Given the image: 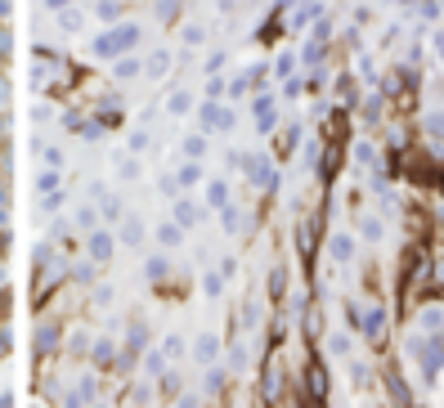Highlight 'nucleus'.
<instances>
[{
  "label": "nucleus",
  "instance_id": "cd10ccee",
  "mask_svg": "<svg viewBox=\"0 0 444 408\" xmlns=\"http://www.w3.org/2000/svg\"><path fill=\"white\" fill-rule=\"evenodd\" d=\"M296 144H301V126H288V130H283V140H278V148L288 153V148H296Z\"/></svg>",
  "mask_w": 444,
  "mask_h": 408
},
{
  "label": "nucleus",
  "instance_id": "9d476101",
  "mask_svg": "<svg viewBox=\"0 0 444 408\" xmlns=\"http://www.w3.org/2000/svg\"><path fill=\"white\" fill-rule=\"evenodd\" d=\"M328 252H332V261H350V256H354V238H350V233H332Z\"/></svg>",
  "mask_w": 444,
  "mask_h": 408
},
{
  "label": "nucleus",
  "instance_id": "a19ab883",
  "mask_svg": "<svg viewBox=\"0 0 444 408\" xmlns=\"http://www.w3.org/2000/svg\"><path fill=\"white\" fill-rule=\"evenodd\" d=\"M45 5H49V9H68V0H45Z\"/></svg>",
  "mask_w": 444,
  "mask_h": 408
},
{
  "label": "nucleus",
  "instance_id": "c756f323",
  "mask_svg": "<svg viewBox=\"0 0 444 408\" xmlns=\"http://www.w3.org/2000/svg\"><path fill=\"white\" fill-rule=\"evenodd\" d=\"M184 354V341L180 337H166V345H162V359H180Z\"/></svg>",
  "mask_w": 444,
  "mask_h": 408
},
{
  "label": "nucleus",
  "instance_id": "473e14b6",
  "mask_svg": "<svg viewBox=\"0 0 444 408\" xmlns=\"http://www.w3.org/2000/svg\"><path fill=\"white\" fill-rule=\"evenodd\" d=\"M175 9H180V0H157V14L162 18H175Z\"/></svg>",
  "mask_w": 444,
  "mask_h": 408
},
{
  "label": "nucleus",
  "instance_id": "f704fd0d",
  "mask_svg": "<svg viewBox=\"0 0 444 408\" xmlns=\"http://www.w3.org/2000/svg\"><path fill=\"white\" fill-rule=\"evenodd\" d=\"M99 197H104V193H99ZM104 216H108V220H117V216H121V202H113V197H104Z\"/></svg>",
  "mask_w": 444,
  "mask_h": 408
},
{
  "label": "nucleus",
  "instance_id": "aec40b11",
  "mask_svg": "<svg viewBox=\"0 0 444 408\" xmlns=\"http://www.w3.org/2000/svg\"><path fill=\"white\" fill-rule=\"evenodd\" d=\"M206 41V27L202 23H189V27H184V45H202Z\"/></svg>",
  "mask_w": 444,
  "mask_h": 408
},
{
  "label": "nucleus",
  "instance_id": "423d86ee",
  "mask_svg": "<svg viewBox=\"0 0 444 408\" xmlns=\"http://www.w3.org/2000/svg\"><path fill=\"white\" fill-rule=\"evenodd\" d=\"M233 193H229V180H206V206L220 211V206H229Z\"/></svg>",
  "mask_w": 444,
  "mask_h": 408
},
{
  "label": "nucleus",
  "instance_id": "0eeeda50",
  "mask_svg": "<svg viewBox=\"0 0 444 408\" xmlns=\"http://www.w3.org/2000/svg\"><path fill=\"white\" fill-rule=\"evenodd\" d=\"M140 72H144L140 54H121V58H113V77H117V81H135Z\"/></svg>",
  "mask_w": 444,
  "mask_h": 408
},
{
  "label": "nucleus",
  "instance_id": "9b49d317",
  "mask_svg": "<svg viewBox=\"0 0 444 408\" xmlns=\"http://www.w3.org/2000/svg\"><path fill=\"white\" fill-rule=\"evenodd\" d=\"M189 108H193V94H189V90H175V94L166 99V113H171V117H184Z\"/></svg>",
  "mask_w": 444,
  "mask_h": 408
},
{
  "label": "nucleus",
  "instance_id": "20e7f679",
  "mask_svg": "<svg viewBox=\"0 0 444 408\" xmlns=\"http://www.w3.org/2000/svg\"><path fill=\"white\" fill-rule=\"evenodd\" d=\"M90 256L94 261H113V229H90Z\"/></svg>",
  "mask_w": 444,
  "mask_h": 408
},
{
  "label": "nucleus",
  "instance_id": "a211bd4d",
  "mask_svg": "<svg viewBox=\"0 0 444 408\" xmlns=\"http://www.w3.org/2000/svg\"><path fill=\"white\" fill-rule=\"evenodd\" d=\"M166 68H171V54L162 49V54H153V63H148L144 72H148V77H166Z\"/></svg>",
  "mask_w": 444,
  "mask_h": 408
},
{
  "label": "nucleus",
  "instance_id": "2eb2a0df",
  "mask_svg": "<svg viewBox=\"0 0 444 408\" xmlns=\"http://www.w3.org/2000/svg\"><path fill=\"white\" fill-rule=\"evenodd\" d=\"M121 242H126V247L144 242V225H140V220H126V225H121Z\"/></svg>",
  "mask_w": 444,
  "mask_h": 408
},
{
  "label": "nucleus",
  "instance_id": "7ed1b4c3",
  "mask_svg": "<svg viewBox=\"0 0 444 408\" xmlns=\"http://www.w3.org/2000/svg\"><path fill=\"white\" fill-rule=\"evenodd\" d=\"M252 113H256V130L261 135H274L278 126V94H256V104H252Z\"/></svg>",
  "mask_w": 444,
  "mask_h": 408
},
{
  "label": "nucleus",
  "instance_id": "ddd939ff",
  "mask_svg": "<svg viewBox=\"0 0 444 408\" xmlns=\"http://www.w3.org/2000/svg\"><path fill=\"white\" fill-rule=\"evenodd\" d=\"M99 23H104V27H117V23H121V5H113V0H99Z\"/></svg>",
  "mask_w": 444,
  "mask_h": 408
},
{
  "label": "nucleus",
  "instance_id": "72a5a7b5",
  "mask_svg": "<svg viewBox=\"0 0 444 408\" xmlns=\"http://www.w3.org/2000/svg\"><path fill=\"white\" fill-rule=\"evenodd\" d=\"M45 166L58 171V166H63V153H58V148H45Z\"/></svg>",
  "mask_w": 444,
  "mask_h": 408
},
{
  "label": "nucleus",
  "instance_id": "7c9ffc66",
  "mask_svg": "<svg viewBox=\"0 0 444 408\" xmlns=\"http://www.w3.org/2000/svg\"><path fill=\"white\" fill-rule=\"evenodd\" d=\"M354 157H359L364 166H373L377 162V153H373V144H354Z\"/></svg>",
  "mask_w": 444,
  "mask_h": 408
},
{
  "label": "nucleus",
  "instance_id": "b1692460",
  "mask_svg": "<svg viewBox=\"0 0 444 408\" xmlns=\"http://www.w3.org/2000/svg\"><path fill=\"white\" fill-rule=\"evenodd\" d=\"M220 94H225V77H211L206 81V104H220Z\"/></svg>",
  "mask_w": 444,
  "mask_h": 408
},
{
  "label": "nucleus",
  "instance_id": "412c9836",
  "mask_svg": "<svg viewBox=\"0 0 444 408\" xmlns=\"http://www.w3.org/2000/svg\"><path fill=\"white\" fill-rule=\"evenodd\" d=\"M305 94V81L301 77H288V81H283V99H301Z\"/></svg>",
  "mask_w": 444,
  "mask_h": 408
},
{
  "label": "nucleus",
  "instance_id": "c9c22d12",
  "mask_svg": "<svg viewBox=\"0 0 444 408\" xmlns=\"http://www.w3.org/2000/svg\"><path fill=\"white\" fill-rule=\"evenodd\" d=\"M130 148H135V153H144V148H148V135L135 130V135H130Z\"/></svg>",
  "mask_w": 444,
  "mask_h": 408
},
{
  "label": "nucleus",
  "instance_id": "f257e3e1",
  "mask_svg": "<svg viewBox=\"0 0 444 408\" xmlns=\"http://www.w3.org/2000/svg\"><path fill=\"white\" fill-rule=\"evenodd\" d=\"M140 41H144L140 23H117V27H108L104 36H94V58H121V54H130Z\"/></svg>",
  "mask_w": 444,
  "mask_h": 408
},
{
  "label": "nucleus",
  "instance_id": "4c0bfd02",
  "mask_svg": "<svg viewBox=\"0 0 444 408\" xmlns=\"http://www.w3.org/2000/svg\"><path fill=\"white\" fill-rule=\"evenodd\" d=\"M77 225H90L94 229V211H90V206H81V211H77Z\"/></svg>",
  "mask_w": 444,
  "mask_h": 408
},
{
  "label": "nucleus",
  "instance_id": "1a4fd4ad",
  "mask_svg": "<svg viewBox=\"0 0 444 408\" xmlns=\"http://www.w3.org/2000/svg\"><path fill=\"white\" fill-rule=\"evenodd\" d=\"M364 332L373 341H381V332H386V310H381V305H373V310L364 314Z\"/></svg>",
  "mask_w": 444,
  "mask_h": 408
},
{
  "label": "nucleus",
  "instance_id": "393cba45",
  "mask_svg": "<svg viewBox=\"0 0 444 408\" xmlns=\"http://www.w3.org/2000/svg\"><path fill=\"white\" fill-rule=\"evenodd\" d=\"M359 99V85H354V77H341V104H354Z\"/></svg>",
  "mask_w": 444,
  "mask_h": 408
},
{
  "label": "nucleus",
  "instance_id": "6e6552de",
  "mask_svg": "<svg viewBox=\"0 0 444 408\" xmlns=\"http://www.w3.org/2000/svg\"><path fill=\"white\" fill-rule=\"evenodd\" d=\"M171 180H175V189H197L202 184V162H180V171Z\"/></svg>",
  "mask_w": 444,
  "mask_h": 408
},
{
  "label": "nucleus",
  "instance_id": "c85d7f7f",
  "mask_svg": "<svg viewBox=\"0 0 444 408\" xmlns=\"http://www.w3.org/2000/svg\"><path fill=\"white\" fill-rule=\"evenodd\" d=\"M140 175V162L135 157H126V162H117V180H135Z\"/></svg>",
  "mask_w": 444,
  "mask_h": 408
},
{
  "label": "nucleus",
  "instance_id": "a878e982",
  "mask_svg": "<svg viewBox=\"0 0 444 408\" xmlns=\"http://www.w3.org/2000/svg\"><path fill=\"white\" fill-rule=\"evenodd\" d=\"M166 269H171L166 256H153V261H148V278H166Z\"/></svg>",
  "mask_w": 444,
  "mask_h": 408
},
{
  "label": "nucleus",
  "instance_id": "2f4dec72",
  "mask_svg": "<svg viewBox=\"0 0 444 408\" xmlns=\"http://www.w3.org/2000/svg\"><path fill=\"white\" fill-rule=\"evenodd\" d=\"M381 108H386V99H381V94L368 99V121H381Z\"/></svg>",
  "mask_w": 444,
  "mask_h": 408
},
{
  "label": "nucleus",
  "instance_id": "e433bc0d",
  "mask_svg": "<svg viewBox=\"0 0 444 408\" xmlns=\"http://www.w3.org/2000/svg\"><path fill=\"white\" fill-rule=\"evenodd\" d=\"M108 354H113V341H99V345H94V359H99V364H104V359H108Z\"/></svg>",
  "mask_w": 444,
  "mask_h": 408
},
{
  "label": "nucleus",
  "instance_id": "f8f14e48",
  "mask_svg": "<svg viewBox=\"0 0 444 408\" xmlns=\"http://www.w3.org/2000/svg\"><path fill=\"white\" fill-rule=\"evenodd\" d=\"M184 157H189V162H202L206 157V135H189V140H184Z\"/></svg>",
  "mask_w": 444,
  "mask_h": 408
},
{
  "label": "nucleus",
  "instance_id": "bb28decb",
  "mask_svg": "<svg viewBox=\"0 0 444 408\" xmlns=\"http://www.w3.org/2000/svg\"><path fill=\"white\" fill-rule=\"evenodd\" d=\"M328 350L337 354V359H345V354H350L354 345H350V337H332V341H328Z\"/></svg>",
  "mask_w": 444,
  "mask_h": 408
},
{
  "label": "nucleus",
  "instance_id": "4468645a",
  "mask_svg": "<svg viewBox=\"0 0 444 408\" xmlns=\"http://www.w3.org/2000/svg\"><path fill=\"white\" fill-rule=\"evenodd\" d=\"M216 350H220V341H216V337H202V341H197V345H193V359H202V364H211V359H216Z\"/></svg>",
  "mask_w": 444,
  "mask_h": 408
},
{
  "label": "nucleus",
  "instance_id": "ea45409f",
  "mask_svg": "<svg viewBox=\"0 0 444 408\" xmlns=\"http://www.w3.org/2000/svg\"><path fill=\"white\" fill-rule=\"evenodd\" d=\"M422 323H426V328H440V323H444V314H440V310H426Z\"/></svg>",
  "mask_w": 444,
  "mask_h": 408
},
{
  "label": "nucleus",
  "instance_id": "6ab92c4d",
  "mask_svg": "<svg viewBox=\"0 0 444 408\" xmlns=\"http://www.w3.org/2000/svg\"><path fill=\"white\" fill-rule=\"evenodd\" d=\"M184 238V229H175V225H162V229H157V242H162V247H175Z\"/></svg>",
  "mask_w": 444,
  "mask_h": 408
},
{
  "label": "nucleus",
  "instance_id": "4be33fe9",
  "mask_svg": "<svg viewBox=\"0 0 444 408\" xmlns=\"http://www.w3.org/2000/svg\"><path fill=\"white\" fill-rule=\"evenodd\" d=\"M238 220H242V216H238V206H233V202L220 206V225H225V229H238Z\"/></svg>",
  "mask_w": 444,
  "mask_h": 408
},
{
  "label": "nucleus",
  "instance_id": "39448f33",
  "mask_svg": "<svg viewBox=\"0 0 444 408\" xmlns=\"http://www.w3.org/2000/svg\"><path fill=\"white\" fill-rule=\"evenodd\" d=\"M197 220H202V206H193L189 197H175V220H171V225H175V229H193Z\"/></svg>",
  "mask_w": 444,
  "mask_h": 408
},
{
  "label": "nucleus",
  "instance_id": "58836bf2",
  "mask_svg": "<svg viewBox=\"0 0 444 408\" xmlns=\"http://www.w3.org/2000/svg\"><path fill=\"white\" fill-rule=\"evenodd\" d=\"M364 233H368V238L377 242V238H381V225H377V220H364Z\"/></svg>",
  "mask_w": 444,
  "mask_h": 408
},
{
  "label": "nucleus",
  "instance_id": "f3484780",
  "mask_svg": "<svg viewBox=\"0 0 444 408\" xmlns=\"http://www.w3.org/2000/svg\"><path fill=\"white\" fill-rule=\"evenodd\" d=\"M274 72H278L283 81H288V77H296V54H288V49H283V54H278V63H274Z\"/></svg>",
  "mask_w": 444,
  "mask_h": 408
},
{
  "label": "nucleus",
  "instance_id": "f03ea898",
  "mask_svg": "<svg viewBox=\"0 0 444 408\" xmlns=\"http://www.w3.org/2000/svg\"><path fill=\"white\" fill-rule=\"evenodd\" d=\"M197 117H202V126L206 130H211V135H220V130H233V126H238V121H233V108L229 104H202V108H197Z\"/></svg>",
  "mask_w": 444,
  "mask_h": 408
},
{
  "label": "nucleus",
  "instance_id": "dca6fc26",
  "mask_svg": "<svg viewBox=\"0 0 444 408\" xmlns=\"http://www.w3.org/2000/svg\"><path fill=\"white\" fill-rule=\"evenodd\" d=\"M58 184H63L58 171H41V175H36V189H41V193H58Z\"/></svg>",
  "mask_w": 444,
  "mask_h": 408
},
{
  "label": "nucleus",
  "instance_id": "5701e85b",
  "mask_svg": "<svg viewBox=\"0 0 444 408\" xmlns=\"http://www.w3.org/2000/svg\"><path fill=\"white\" fill-rule=\"evenodd\" d=\"M314 14H319V5H305V9H296V14H292V27L301 32V27H305V23H310Z\"/></svg>",
  "mask_w": 444,
  "mask_h": 408
}]
</instances>
